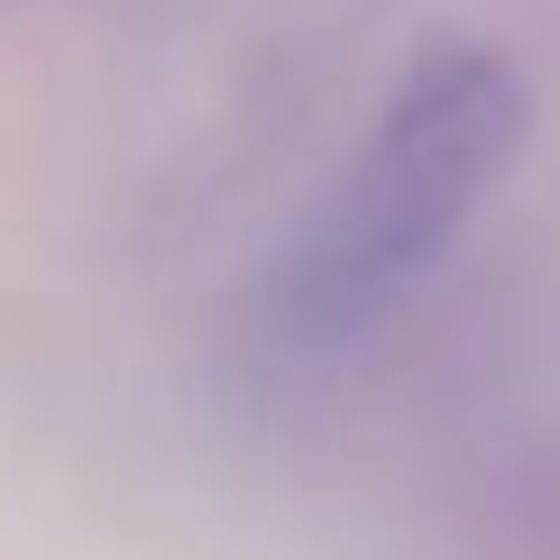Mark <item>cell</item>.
<instances>
[{
	"label": "cell",
	"mask_w": 560,
	"mask_h": 560,
	"mask_svg": "<svg viewBox=\"0 0 560 560\" xmlns=\"http://www.w3.org/2000/svg\"><path fill=\"white\" fill-rule=\"evenodd\" d=\"M533 138L524 65L487 37H432L405 56V74L368 129L349 138L294 230L258 276V322L285 359H331L405 303L423 276L469 240Z\"/></svg>",
	"instance_id": "cell-1"
}]
</instances>
